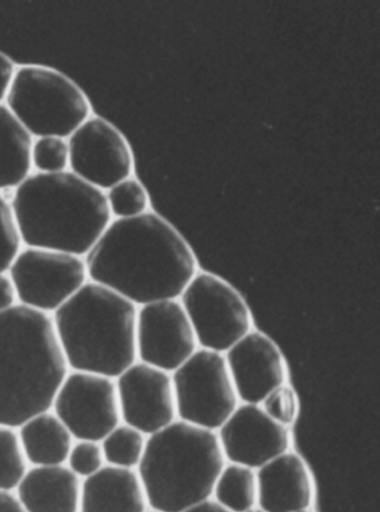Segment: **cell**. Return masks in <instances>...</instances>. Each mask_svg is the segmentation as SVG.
Returning <instances> with one entry per match:
<instances>
[{"instance_id": "1", "label": "cell", "mask_w": 380, "mask_h": 512, "mask_svg": "<svg viewBox=\"0 0 380 512\" xmlns=\"http://www.w3.org/2000/svg\"><path fill=\"white\" fill-rule=\"evenodd\" d=\"M89 280L138 307L179 300L198 273L191 246L158 213L113 220L84 256Z\"/></svg>"}, {"instance_id": "2", "label": "cell", "mask_w": 380, "mask_h": 512, "mask_svg": "<svg viewBox=\"0 0 380 512\" xmlns=\"http://www.w3.org/2000/svg\"><path fill=\"white\" fill-rule=\"evenodd\" d=\"M9 205L26 248L82 258L113 221L105 192L71 171L29 175L14 190Z\"/></svg>"}, {"instance_id": "3", "label": "cell", "mask_w": 380, "mask_h": 512, "mask_svg": "<svg viewBox=\"0 0 380 512\" xmlns=\"http://www.w3.org/2000/svg\"><path fill=\"white\" fill-rule=\"evenodd\" d=\"M68 372L51 314L21 304L0 313V426L51 411Z\"/></svg>"}, {"instance_id": "4", "label": "cell", "mask_w": 380, "mask_h": 512, "mask_svg": "<svg viewBox=\"0 0 380 512\" xmlns=\"http://www.w3.org/2000/svg\"><path fill=\"white\" fill-rule=\"evenodd\" d=\"M138 311L122 295L86 282L52 317L70 371L119 378L138 361Z\"/></svg>"}, {"instance_id": "5", "label": "cell", "mask_w": 380, "mask_h": 512, "mask_svg": "<svg viewBox=\"0 0 380 512\" xmlns=\"http://www.w3.org/2000/svg\"><path fill=\"white\" fill-rule=\"evenodd\" d=\"M226 461L216 431L178 419L146 439L136 471L151 510L182 512L211 498Z\"/></svg>"}, {"instance_id": "6", "label": "cell", "mask_w": 380, "mask_h": 512, "mask_svg": "<svg viewBox=\"0 0 380 512\" xmlns=\"http://www.w3.org/2000/svg\"><path fill=\"white\" fill-rule=\"evenodd\" d=\"M6 106L35 139L55 136L67 140L91 116L86 95L71 78L52 68H17Z\"/></svg>"}, {"instance_id": "7", "label": "cell", "mask_w": 380, "mask_h": 512, "mask_svg": "<svg viewBox=\"0 0 380 512\" xmlns=\"http://www.w3.org/2000/svg\"><path fill=\"white\" fill-rule=\"evenodd\" d=\"M179 420L218 431L240 405L224 354L199 348L171 373Z\"/></svg>"}, {"instance_id": "8", "label": "cell", "mask_w": 380, "mask_h": 512, "mask_svg": "<svg viewBox=\"0 0 380 512\" xmlns=\"http://www.w3.org/2000/svg\"><path fill=\"white\" fill-rule=\"evenodd\" d=\"M179 301L201 349L224 354L252 331L247 302L217 275L198 272Z\"/></svg>"}, {"instance_id": "9", "label": "cell", "mask_w": 380, "mask_h": 512, "mask_svg": "<svg viewBox=\"0 0 380 512\" xmlns=\"http://www.w3.org/2000/svg\"><path fill=\"white\" fill-rule=\"evenodd\" d=\"M7 273L15 285L18 304L46 314L60 309L90 281L82 256L26 246Z\"/></svg>"}, {"instance_id": "10", "label": "cell", "mask_w": 380, "mask_h": 512, "mask_svg": "<svg viewBox=\"0 0 380 512\" xmlns=\"http://www.w3.org/2000/svg\"><path fill=\"white\" fill-rule=\"evenodd\" d=\"M52 410L76 441L101 442L122 422L115 380L95 373L68 372Z\"/></svg>"}, {"instance_id": "11", "label": "cell", "mask_w": 380, "mask_h": 512, "mask_svg": "<svg viewBox=\"0 0 380 512\" xmlns=\"http://www.w3.org/2000/svg\"><path fill=\"white\" fill-rule=\"evenodd\" d=\"M71 172L104 192L134 172L131 146L110 122L90 116L67 139Z\"/></svg>"}, {"instance_id": "12", "label": "cell", "mask_w": 380, "mask_h": 512, "mask_svg": "<svg viewBox=\"0 0 380 512\" xmlns=\"http://www.w3.org/2000/svg\"><path fill=\"white\" fill-rule=\"evenodd\" d=\"M199 349V344L179 300L142 305L136 319L138 361L173 373Z\"/></svg>"}, {"instance_id": "13", "label": "cell", "mask_w": 380, "mask_h": 512, "mask_svg": "<svg viewBox=\"0 0 380 512\" xmlns=\"http://www.w3.org/2000/svg\"><path fill=\"white\" fill-rule=\"evenodd\" d=\"M115 383L125 425L149 437L178 420L171 373L136 361Z\"/></svg>"}, {"instance_id": "14", "label": "cell", "mask_w": 380, "mask_h": 512, "mask_svg": "<svg viewBox=\"0 0 380 512\" xmlns=\"http://www.w3.org/2000/svg\"><path fill=\"white\" fill-rule=\"evenodd\" d=\"M230 464L258 470L290 448L289 428L272 420L260 405L242 403L217 431Z\"/></svg>"}, {"instance_id": "15", "label": "cell", "mask_w": 380, "mask_h": 512, "mask_svg": "<svg viewBox=\"0 0 380 512\" xmlns=\"http://www.w3.org/2000/svg\"><path fill=\"white\" fill-rule=\"evenodd\" d=\"M239 401L261 405L271 391L286 383L284 356L265 333L250 331L224 353Z\"/></svg>"}, {"instance_id": "16", "label": "cell", "mask_w": 380, "mask_h": 512, "mask_svg": "<svg viewBox=\"0 0 380 512\" xmlns=\"http://www.w3.org/2000/svg\"><path fill=\"white\" fill-rule=\"evenodd\" d=\"M257 506L265 512L308 510L313 501V484L304 460L286 452L256 470Z\"/></svg>"}, {"instance_id": "17", "label": "cell", "mask_w": 380, "mask_h": 512, "mask_svg": "<svg viewBox=\"0 0 380 512\" xmlns=\"http://www.w3.org/2000/svg\"><path fill=\"white\" fill-rule=\"evenodd\" d=\"M81 490L82 480L65 465L33 467L15 496L25 512H80Z\"/></svg>"}, {"instance_id": "18", "label": "cell", "mask_w": 380, "mask_h": 512, "mask_svg": "<svg viewBox=\"0 0 380 512\" xmlns=\"http://www.w3.org/2000/svg\"><path fill=\"white\" fill-rule=\"evenodd\" d=\"M148 508L136 470L105 465L82 480L80 512H145Z\"/></svg>"}, {"instance_id": "19", "label": "cell", "mask_w": 380, "mask_h": 512, "mask_svg": "<svg viewBox=\"0 0 380 512\" xmlns=\"http://www.w3.org/2000/svg\"><path fill=\"white\" fill-rule=\"evenodd\" d=\"M17 431L28 465L54 467L66 464L75 440L52 410L29 419Z\"/></svg>"}, {"instance_id": "20", "label": "cell", "mask_w": 380, "mask_h": 512, "mask_svg": "<svg viewBox=\"0 0 380 512\" xmlns=\"http://www.w3.org/2000/svg\"><path fill=\"white\" fill-rule=\"evenodd\" d=\"M33 142L8 107L0 104V192L15 190L31 175Z\"/></svg>"}, {"instance_id": "21", "label": "cell", "mask_w": 380, "mask_h": 512, "mask_svg": "<svg viewBox=\"0 0 380 512\" xmlns=\"http://www.w3.org/2000/svg\"><path fill=\"white\" fill-rule=\"evenodd\" d=\"M212 496L231 512H245L257 506L258 486L256 470L229 464L223 467L214 484Z\"/></svg>"}, {"instance_id": "22", "label": "cell", "mask_w": 380, "mask_h": 512, "mask_svg": "<svg viewBox=\"0 0 380 512\" xmlns=\"http://www.w3.org/2000/svg\"><path fill=\"white\" fill-rule=\"evenodd\" d=\"M146 437L141 431L120 423L100 443L105 465L138 469L144 455Z\"/></svg>"}, {"instance_id": "23", "label": "cell", "mask_w": 380, "mask_h": 512, "mask_svg": "<svg viewBox=\"0 0 380 512\" xmlns=\"http://www.w3.org/2000/svg\"><path fill=\"white\" fill-rule=\"evenodd\" d=\"M112 218L126 220L138 218L150 211V195L144 185L129 177L105 192Z\"/></svg>"}, {"instance_id": "24", "label": "cell", "mask_w": 380, "mask_h": 512, "mask_svg": "<svg viewBox=\"0 0 380 512\" xmlns=\"http://www.w3.org/2000/svg\"><path fill=\"white\" fill-rule=\"evenodd\" d=\"M28 469L17 429L0 426V492L15 491Z\"/></svg>"}, {"instance_id": "25", "label": "cell", "mask_w": 380, "mask_h": 512, "mask_svg": "<svg viewBox=\"0 0 380 512\" xmlns=\"http://www.w3.org/2000/svg\"><path fill=\"white\" fill-rule=\"evenodd\" d=\"M31 162L37 173L56 174L67 171L70 165L67 140L55 136L37 137L32 145Z\"/></svg>"}, {"instance_id": "26", "label": "cell", "mask_w": 380, "mask_h": 512, "mask_svg": "<svg viewBox=\"0 0 380 512\" xmlns=\"http://www.w3.org/2000/svg\"><path fill=\"white\" fill-rule=\"evenodd\" d=\"M66 464L81 480L95 475L105 466L101 443L86 440L74 442Z\"/></svg>"}, {"instance_id": "27", "label": "cell", "mask_w": 380, "mask_h": 512, "mask_svg": "<svg viewBox=\"0 0 380 512\" xmlns=\"http://www.w3.org/2000/svg\"><path fill=\"white\" fill-rule=\"evenodd\" d=\"M260 406L272 420L287 428L294 425L298 416L296 392L286 383L271 391Z\"/></svg>"}, {"instance_id": "28", "label": "cell", "mask_w": 380, "mask_h": 512, "mask_svg": "<svg viewBox=\"0 0 380 512\" xmlns=\"http://www.w3.org/2000/svg\"><path fill=\"white\" fill-rule=\"evenodd\" d=\"M22 249L21 239L13 219L11 205L0 192V272H7Z\"/></svg>"}, {"instance_id": "29", "label": "cell", "mask_w": 380, "mask_h": 512, "mask_svg": "<svg viewBox=\"0 0 380 512\" xmlns=\"http://www.w3.org/2000/svg\"><path fill=\"white\" fill-rule=\"evenodd\" d=\"M18 304L17 292L7 272H0V313L13 309Z\"/></svg>"}, {"instance_id": "30", "label": "cell", "mask_w": 380, "mask_h": 512, "mask_svg": "<svg viewBox=\"0 0 380 512\" xmlns=\"http://www.w3.org/2000/svg\"><path fill=\"white\" fill-rule=\"evenodd\" d=\"M16 72L14 63L5 54L0 53V104L6 100L9 87Z\"/></svg>"}, {"instance_id": "31", "label": "cell", "mask_w": 380, "mask_h": 512, "mask_svg": "<svg viewBox=\"0 0 380 512\" xmlns=\"http://www.w3.org/2000/svg\"><path fill=\"white\" fill-rule=\"evenodd\" d=\"M0 512H25L12 492H0Z\"/></svg>"}, {"instance_id": "32", "label": "cell", "mask_w": 380, "mask_h": 512, "mask_svg": "<svg viewBox=\"0 0 380 512\" xmlns=\"http://www.w3.org/2000/svg\"><path fill=\"white\" fill-rule=\"evenodd\" d=\"M182 512H231L228 509L222 507L214 499H207L199 502V504L191 506Z\"/></svg>"}, {"instance_id": "33", "label": "cell", "mask_w": 380, "mask_h": 512, "mask_svg": "<svg viewBox=\"0 0 380 512\" xmlns=\"http://www.w3.org/2000/svg\"><path fill=\"white\" fill-rule=\"evenodd\" d=\"M245 512H265V511L261 510L259 507H253Z\"/></svg>"}, {"instance_id": "34", "label": "cell", "mask_w": 380, "mask_h": 512, "mask_svg": "<svg viewBox=\"0 0 380 512\" xmlns=\"http://www.w3.org/2000/svg\"><path fill=\"white\" fill-rule=\"evenodd\" d=\"M145 512H158V511H154V510H148V511H145Z\"/></svg>"}, {"instance_id": "35", "label": "cell", "mask_w": 380, "mask_h": 512, "mask_svg": "<svg viewBox=\"0 0 380 512\" xmlns=\"http://www.w3.org/2000/svg\"><path fill=\"white\" fill-rule=\"evenodd\" d=\"M299 512H311V511H309V510H304V511H299Z\"/></svg>"}]
</instances>
